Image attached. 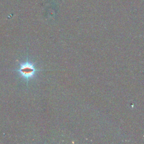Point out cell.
<instances>
[{"label": "cell", "mask_w": 144, "mask_h": 144, "mask_svg": "<svg viewBox=\"0 0 144 144\" xmlns=\"http://www.w3.org/2000/svg\"><path fill=\"white\" fill-rule=\"evenodd\" d=\"M19 72L22 76L28 79L33 76L36 72V69L33 64L29 62H25L24 64H21Z\"/></svg>", "instance_id": "obj_1"}]
</instances>
